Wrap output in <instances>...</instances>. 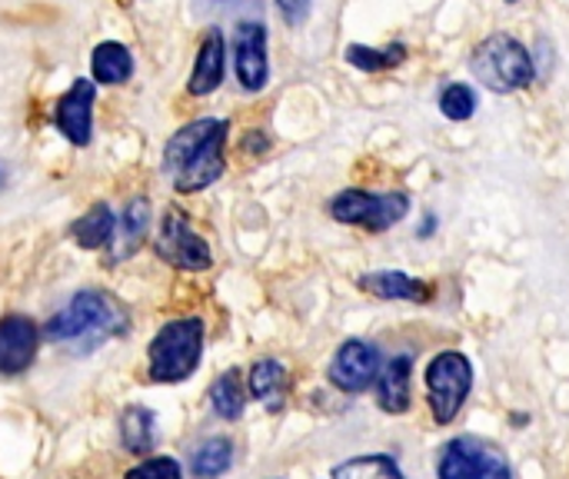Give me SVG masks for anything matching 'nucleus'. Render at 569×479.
<instances>
[{
    "instance_id": "1",
    "label": "nucleus",
    "mask_w": 569,
    "mask_h": 479,
    "mask_svg": "<svg viewBox=\"0 0 569 479\" xmlns=\"http://www.w3.org/2000/svg\"><path fill=\"white\" fill-rule=\"evenodd\" d=\"M470 73L493 93H517L537 80L533 53L507 30L487 33L470 53Z\"/></svg>"
},
{
    "instance_id": "2",
    "label": "nucleus",
    "mask_w": 569,
    "mask_h": 479,
    "mask_svg": "<svg viewBox=\"0 0 569 479\" xmlns=\"http://www.w3.org/2000/svg\"><path fill=\"white\" fill-rule=\"evenodd\" d=\"M127 330V310L97 290H83L77 293L50 323H47V337L50 340H83V337H113Z\"/></svg>"
},
{
    "instance_id": "3",
    "label": "nucleus",
    "mask_w": 569,
    "mask_h": 479,
    "mask_svg": "<svg viewBox=\"0 0 569 479\" xmlns=\"http://www.w3.org/2000/svg\"><path fill=\"white\" fill-rule=\"evenodd\" d=\"M203 353V323L197 317L173 320L160 327V333L150 343V377L160 383L187 380Z\"/></svg>"
},
{
    "instance_id": "4",
    "label": "nucleus",
    "mask_w": 569,
    "mask_h": 479,
    "mask_svg": "<svg viewBox=\"0 0 569 479\" xmlns=\"http://www.w3.org/2000/svg\"><path fill=\"white\" fill-rule=\"evenodd\" d=\"M410 213V197L403 190H390V193H370V190H340L330 200V217L350 227H363L373 233H383L390 227H397L403 217Z\"/></svg>"
},
{
    "instance_id": "5",
    "label": "nucleus",
    "mask_w": 569,
    "mask_h": 479,
    "mask_svg": "<svg viewBox=\"0 0 569 479\" xmlns=\"http://www.w3.org/2000/svg\"><path fill=\"white\" fill-rule=\"evenodd\" d=\"M427 390H430V413H433V420L440 427H450L460 417V410H463V403H467V397L473 390V367H470V360L463 353H457V350L440 353L430 363V370H427Z\"/></svg>"
},
{
    "instance_id": "6",
    "label": "nucleus",
    "mask_w": 569,
    "mask_h": 479,
    "mask_svg": "<svg viewBox=\"0 0 569 479\" xmlns=\"http://www.w3.org/2000/svg\"><path fill=\"white\" fill-rule=\"evenodd\" d=\"M437 477L440 479H513L510 460L487 447L477 437H457L450 440L437 457Z\"/></svg>"
},
{
    "instance_id": "7",
    "label": "nucleus",
    "mask_w": 569,
    "mask_h": 479,
    "mask_svg": "<svg viewBox=\"0 0 569 479\" xmlns=\"http://www.w3.org/2000/svg\"><path fill=\"white\" fill-rule=\"evenodd\" d=\"M157 253L177 270H207L213 263L207 240L187 223V217L180 210H167L160 240H157Z\"/></svg>"
},
{
    "instance_id": "8",
    "label": "nucleus",
    "mask_w": 569,
    "mask_h": 479,
    "mask_svg": "<svg viewBox=\"0 0 569 479\" xmlns=\"http://www.w3.org/2000/svg\"><path fill=\"white\" fill-rule=\"evenodd\" d=\"M233 67L243 90L257 93L270 80V60H267V27L260 20H240L233 33Z\"/></svg>"
},
{
    "instance_id": "9",
    "label": "nucleus",
    "mask_w": 569,
    "mask_h": 479,
    "mask_svg": "<svg viewBox=\"0 0 569 479\" xmlns=\"http://www.w3.org/2000/svg\"><path fill=\"white\" fill-rule=\"evenodd\" d=\"M93 100H97V83L87 80V77H77L57 100L53 107V123L57 130L77 143V147H87L90 143V133H93Z\"/></svg>"
},
{
    "instance_id": "10",
    "label": "nucleus",
    "mask_w": 569,
    "mask_h": 479,
    "mask_svg": "<svg viewBox=\"0 0 569 479\" xmlns=\"http://www.w3.org/2000/svg\"><path fill=\"white\" fill-rule=\"evenodd\" d=\"M380 377V350L367 340H347L330 360V383L343 393H363Z\"/></svg>"
},
{
    "instance_id": "11",
    "label": "nucleus",
    "mask_w": 569,
    "mask_h": 479,
    "mask_svg": "<svg viewBox=\"0 0 569 479\" xmlns=\"http://www.w3.org/2000/svg\"><path fill=\"white\" fill-rule=\"evenodd\" d=\"M37 357V327L27 317L0 320V373H23Z\"/></svg>"
},
{
    "instance_id": "12",
    "label": "nucleus",
    "mask_w": 569,
    "mask_h": 479,
    "mask_svg": "<svg viewBox=\"0 0 569 479\" xmlns=\"http://www.w3.org/2000/svg\"><path fill=\"white\" fill-rule=\"evenodd\" d=\"M220 130H227V120H217V117H203V120H193V123H187V127H180L173 137H170V143H167V150H163V163H167V170L170 173H177V170H183Z\"/></svg>"
},
{
    "instance_id": "13",
    "label": "nucleus",
    "mask_w": 569,
    "mask_h": 479,
    "mask_svg": "<svg viewBox=\"0 0 569 479\" xmlns=\"http://www.w3.org/2000/svg\"><path fill=\"white\" fill-rule=\"evenodd\" d=\"M360 290H367L377 300H407V303H430L433 300V287L403 273V270H377V273H363Z\"/></svg>"
},
{
    "instance_id": "14",
    "label": "nucleus",
    "mask_w": 569,
    "mask_h": 479,
    "mask_svg": "<svg viewBox=\"0 0 569 479\" xmlns=\"http://www.w3.org/2000/svg\"><path fill=\"white\" fill-rule=\"evenodd\" d=\"M223 143H227V130H220L183 170L173 173V187L180 193H197V190L210 187L223 173Z\"/></svg>"
},
{
    "instance_id": "15",
    "label": "nucleus",
    "mask_w": 569,
    "mask_h": 479,
    "mask_svg": "<svg viewBox=\"0 0 569 479\" xmlns=\"http://www.w3.org/2000/svg\"><path fill=\"white\" fill-rule=\"evenodd\" d=\"M410 377H413V357H407V353H400V357H393L383 370H380V387H377V403H380V410L383 413H393V417H400V413H407L410 410Z\"/></svg>"
},
{
    "instance_id": "16",
    "label": "nucleus",
    "mask_w": 569,
    "mask_h": 479,
    "mask_svg": "<svg viewBox=\"0 0 569 479\" xmlns=\"http://www.w3.org/2000/svg\"><path fill=\"white\" fill-rule=\"evenodd\" d=\"M223 53H227L223 50V33L213 27L203 37L200 53H197V63H193V73L187 80V90L193 97H207V93H213L220 87V80H223Z\"/></svg>"
},
{
    "instance_id": "17",
    "label": "nucleus",
    "mask_w": 569,
    "mask_h": 479,
    "mask_svg": "<svg viewBox=\"0 0 569 479\" xmlns=\"http://www.w3.org/2000/svg\"><path fill=\"white\" fill-rule=\"evenodd\" d=\"M287 390H290V377L283 370V363L277 360H260L253 370H250V393L270 407V410H280L283 400H287Z\"/></svg>"
},
{
    "instance_id": "18",
    "label": "nucleus",
    "mask_w": 569,
    "mask_h": 479,
    "mask_svg": "<svg viewBox=\"0 0 569 479\" xmlns=\"http://www.w3.org/2000/svg\"><path fill=\"white\" fill-rule=\"evenodd\" d=\"M90 70L97 83H123L133 73V57L123 43L103 40L90 57Z\"/></svg>"
},
{
    "instance_id": "19",
    "label": "nucleus",
    "mask_w": 569,
    "mask_h": 479,
    "mask_svg": "<svg viewBox=\"0 0 569 479\" xmlns=\"http://www.w3.org/2000/svg\"><path fill=\"white\" fill-rule=\"evenodd\" d=\"M120 440L130 453H153L157 447V417L147 407H130L120 417Z\"/></svg>"
},
{
    "instance_id": "20",
    "label": "nucleus",
    "mask_w": 569,
    "mask_h": 479,
    "mask_svg": "<svg viewBox=\"0 0 569 479\" xmlns=\"http://www.w3.org/2000/svg\"><path fill=\"white\" fill-rule=\"evenodd\" d=\"M407 60V43H390V47H367V43H350L347 47V63L363 70V73H383L393 70Z\"/></svg>"
},
{
    "instance_id": "21",
    "label": "nucleus",
    "mask_w": 569,
    "mask_h": 479,
    "mask_svg": "<svg viewBox=\"0 0 569 479\" xmlns=\"http://www.w3.org/2000/svg\"><path fill=\"white\" fill-rule=\"evenodd\" d=\"M113 227H117V220H113V213H110V207L107 203H97L90 213H83L77 223H73V243L77 247H83V250H100V247H107L110 240H113Z\"/></svg>"
},
{
    "instance_id": "22",
    "label": "nucleus",
    "mask_w": 569,
    "mask_h": 479,
    "mask_svg": "<svg viewBox=\"0 0 569 479\" xmlns=\"http://www.w3.org/2000/svg\"><path fill=\"white\" fill-rule=\"evenodd\" d=\"M233 463V443L223 440V437H213L207 443L197 447L193 460H190V470L197 479H217L223 477Z\"/></svg>"
},
{
    "instance_id": "23",
    "label": "nucleus",
    "mask_w": 569,
    "mask_h": 479,
    "mask_svg": "<svg viewBox=\"0 0 569 479\" xmlns=\"http://www.w3.org/2000/svg\"><path fill=\"white\" fill-rule=\"evenodd\" d=\"M147 227H150V203H147L143 197H137V200H130V207H127V213H123V223H120V247L113 250V260L130 257V253L140 247Z\"/></svg>"
},
{
    "instance_id": "24",
    "label": "nucleus",
    "mask_w": 569,
    "mask_h": 479,
    "mask_svg": "<svg viewBox=\"0 0 569 479\" xmlns=\"http://www.w3.org/2000/svg\"><path fill=\"white\" fill-rule=\"evenodd\" d=\"M210 403L217 410V417L223 420H240L243 413V383L237 370H227L217 377V383L210 387Z\"/></svg>"
},
{
    "instance_id": "25",
    "label": "nucleus",
    "mask_w": 569,
    "mask_h": 479,
    "mask_svg": "<svg viewBox=\"0 0 569 479\" xmlns=\"http://www.w3.org/2000/svg\"><path fill=\"white\" fill-rule=\"evenodd\" d=\"M333 479H407L393 457H357L333 470Z\"/></svg>"
},
{
    "instance_id": "26",
    "label": "nucleus",
    "mask_w": 569,
    "mask_h": 479,
    "mask_svg": "<svg viewBox=\"0 0 569 479\" xmlns=\"http://www.w3.org/2000/svg\"><path fill=\"white\" fill-rule=\"evenodd\" d=\"M477 107H480L477 90H473L470 83H463V80L447 83L443 93H440V113H443L447 120H453V123L470 120V117L477 113Z\"/></svg>"
},
{
    "instance_id": "27",
    "label": "nucleus",
    "mask_w": 569,
    "mask_h": 479,
    "mask_svg": "<svg viewBox=\"0 0 569 479\" xmlns=\"http://www.w3.org/2000/svg\"><path fill=\"white\" fill-rule=\"evenodd\" d=\"M123 479H183V473H180V463L177 460L157 457V460H147L140 467H133Z\"/></svg>"
},
{
    "instance_id": "28",
    "label": "nucleus",
    "mask_w": 569,
    "mask_h": 479,
    "mask_svg": "<svg viewBox=\"0 0 569 479\" xmlns=\"http://www.w3.org/2000/svg\"><path fill=\"white\" fill-rule=\"evenodd\" d=\"M277 3V10L283 13V20L290 23V27H297V23H303L307 17H310V3L313 0H273Z\"/></svg>"
},
{
    "instance_id": "29",
    "label": "nucleus",
    "mask_w": 569,
    "mask_h": 479,
    "mask_svg": "<svg viewBox=\"0 0 569 479\" xmlns=\"http://www.w3.org/2000/svg\"><path fill=\"white\" fill-rule=\"evenodd\" d=\"M433 227H437V217L430 213V217L423 220V227H420V237H430V233H433Z\"/></svg>"
},
{
    "instance_id": "30",
    "label": "nucleus",
    "mask_w": 569,
    "mask_h": 479,
    "mask_svg": "<svg viewBox=\"0 0 569 479\" xmlns=\"http://www.w3.org/2000/svg\"><path fill=\"white\" fill-rule=\"evenodd\" d=\"M247 150H250V153H260V150H267V140H253V137H250V140H247Z\"/></svg>"
},
{
    "instance_id": "31",
    "label": "nucleus",
    "mask_w": 569,
    "mask_h": 479,
    "mask_svg": "<svg viewBox=\"0 0 569 479\" xmlns=\"http://www.w3.org/2000/svg\"><path fill=\"white\" fill-rule=\"evenodd\" d=\"M0 183H3V170H0Z\"/></svg>"
},
{
    "instance_id": "32",
    "label": "nucleus",
    "mask_w": 569,
    "mask_h": 479,
    "mask_svg": "<svg viewBox=\"0 0 569 479\" xmlns=\"http://www.w3.org/2000/svg\"><path fill=\"white\" fill-rule=\"evenodd\" d=\"M507 3H517V0H507Z\"/></svg>"
}]
</instances>
